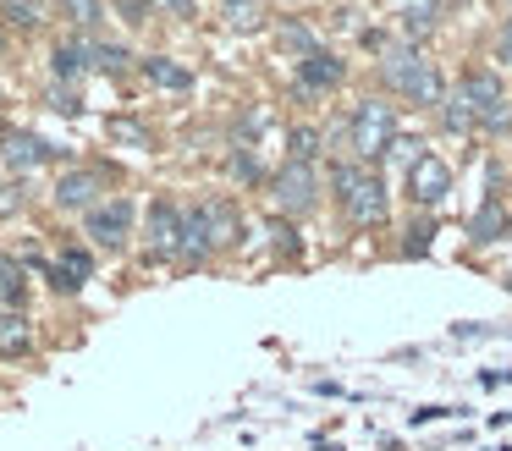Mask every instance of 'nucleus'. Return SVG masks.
Wrapping results in <instances>:
<instances>
[{"instance_id": "nucleus-7", "label": "nucleus", "mask_w": 512, "mask_h": 451, "mask_svg": "<svg viewBox=\"0 0 512 451\" xmlns=\"http://www.w3.org/2000/svg\"><path fill=\"white\" fill-rule=\"evenodd\" d=\"M149 253L155 259H182V209L171 198L149 204Z\"/></svg>"}, {"instance_id": "nucleus-31", "label": "nucleus", "mask_w": 512, "mask_h": 451, "mask_svg": "<svg viewBox=\"0 0 512 451\" xmlns=\"http://www.w3.org/2000/svg\"><path fill=\"white\" fill-rule=\"evenodd\" d=\"M144 6H149V0H122V17L138 28V22H144Z\"/></svg>"}, {"instance_id": "nucleus-12", "label": "nucleus", "mask_w": 512, "mask_h": 451, "mask_svg": "<svg viewBox=\"0 0 512 451\" xmlns=\"http://www.w3.org/2000/svg\"><path fill=\"white\" fill-rule=\"evenodd\" d=\"M0 160H6V171H34V165L50 160V143L34 138V132H6V143H0Z\"/></svg>"}, {"instance_id": "nucleus-9", "label": "nucleus", "mask_w": 512, "mask_h": 451, "mask_svg": "<svg viewBox=\"0 0 512 451\" xmlns=\"http://www.w3.org/2000/svg\"><path fill=\"white\" fill-rule=\"evenodd\" d=\"M100 193H105V176L89 171V165H83V171H67V176L56 182V204H61V209H83V215L100 204Z\"/></svg>"}, {"instance_id": "nucleus-21", "label": "nucleus", "mask_w": 512, "mask_h": 451, "mask_svg": "<svg viewBox=\"0 0 512 451\" xmlns=\"http://www.w3.org/2000/svg\"><path fill=\"white\" fill-rule=\"evenodd\" d=\"M61 11H67L72 22H78V28H100V0H61Z\"/></svg>"}, {"instance_id": "nucleus-24", "label": "nucleus", "mask_w": 512, "mask_h": 451, "mask_svg": "<svg viewBox=\"0 0 512 451\" xmlns=\"http://www.w3.org/2000/svg\"><path fill=\"white\" fill-rule=\"evenodd\" d=\"M281 39H287L298 55H314V39H309V28H303V22H281Z\"/></svg>"}, {"instance_id": "nucleus-8", "label": "nucleus", "mask_w": 512, "mask_h": 451, "mask_svg": "<svg viewBox=\"0 0 512 451\" xmlns=\"http://www.w3.org/2000/svg\"><path fill=\"white\" fill-rule=\"evenodd\" d=\"M193 215H199L210 248H232V242L243 237V215H237L232 198H204V204H193Z\"/></svg>"}, {"instance_id": "nucleus-2", "label": "nucleus", "mask_w": 512, "mask_h": 451, "mask_svg": "<svg viewBox=\"0 0 512 451\" xmlns=\"http://www.w3.org/2000/svg\"><path fill=\"white\" fill-rule=\"evenodd\" d=\"M380 77L402 94L424 99V105H441V77H435L430 61H419L413 44H380Z\"/></svg>"}, {"instance_id": "nucleus-4", "label": "nucleus", "mask_w": 512, "mask_h": 451, "mask_svg": "<svg viewBox=\"0 0 512 451\" xmlns=\"http://www.w3.org/2000/svg\"><path fill=\"white\" fill-rule=\"evenodd\" d=\"M457 99L479 116V127H490V132L507 127V88H501L496 72H468L463 83H457Z\"/></svg>"}, {"instance_id": "nucleus-19", "label": "nucleus", "mask_w": 512, "mask_h": 451, "mask_svg": "<svg viewBox=\"0 0 512 451\" xmlns=\"http://www.w3.org/2000/svg\"><path fill=\"white\" fill-rule=\"evenodd\" d=\"M111 138L127 143V149H155L149 127H144V121H133V116H116V121H111Z\"/></svg>"}, {"instance_id": "nucleus-25", "label": "nucleus", "mask_w": 512, "mask_h": 451, "mask_svg": "<svg viewBox=\"0 0 512 451\" xmlns=\"http://www.w3.org/2000/svg\"><path fill=\"white\" fill-rule=\"evenodd\" d=\"M17 209H23V187H17V182H0V220H12Z\"/></svg>"}, {"instance_id": "nucleus-6", "label": "nucleus", "mask_w": 512, "mask_h": 451, "mask_svg": "<svg viewBox=\"0 0 512 451\" xmlns=\"http://www.w3.org/2000/svg\"><path fill=\"white\" fill-rule=\"evenodd\" d=\"M83 231H89L100 248H122V242L133 237V204H127V198H105V204H94L89 215H83Z\"/></svg>"}, {"instance_id": "nucleus-35", "label": "nucleus", "mask_w": 512, "mask_h": 451, "mask_svg": "<svg viewBox=\"0 0 512 451\" xmlns=\"http://www.w3.org/2000/svg\"><path fill=\"white\" fill-rule=\"evenodd\" d=\"M0 44H6V39H0Z\"/></svg>"}, {"instance_id": "nucleus-1", "label": "nucleus", "mask_w": 512, "mask_h": 451, "mask_svg": "<svg viewBox=\"0 0 512 451\" xmlns=\"http://www.w3.org/2000/svg\"><path fill=\"white\" fill-rule=\"evenodd\" d=\"M331 187H336V204L353 226H380L386 220V182H380L375 165L364 160H342L331 171Z\"/></svg>"}, {"instance_id": "nucleus-32", "label": "nucleus", "mask_w": 512, "mask_h": 451, "mask_svg": "<svg viewBox=\"0 0 512 451\" xmlns=\"http://www.w3.org/2000/svg\"><path fill=\"white\" fill-rule=\"evenodd\" d=\"M501 61H512V17H507V28H501Z\"/></svg>"}, {"instance_id": "nucleus-34", "label": "nucleus", "mask_w": 512, "mask_h": 451, "mask_svg": "<svg viewBox=\"0 0 512 451\" xmlns=\"http://www.w3.org/2000/svg\"><path fill=\"white\" fill-rule=\"evenodd\" d=\"M23 6H39V0H23Z\"/></svg>"}, {"instance_id": "nucleus-27", "label": "nucleus", "mask_w": 512, "mask_h": 451, "mask_svg": "<svg viewBox=\"0 0 512 451\" xmlns=\"http://www.w3.org/2000/svg\"><path fill=\"white\" fill-rule=\"evenodd\" d=\"M232 176H243V182H254V176H259L254 149H237V154H232Z\"/></svg>"}, {"instance_id": "nucleus-10", "label": "nucleus", "mask_w": 512, "mask_h": 451, "mask_svg": "<svg viewBox=\"0 0 512 451\" xmlns=\"http://www.w3.org/2000/svg\"><path fill=\"white\" fill-rule=\"evenodd\" d=\"M408 182H413V204H441V198L452 193V171H446V160H435V154L413 160Z\"/></svg>"}, {"instance_id": "nucleus-3", "label": "nucleus", "mask_w": 512, "mask_h": 451, "mask_svg": "<svg viewBox=\"0 0 512 451\" xmlns=\"http://www.w3.org/2000/svg\"><path fill=\"white\" fill-rule=\"evenodd\" d=\"M347 143H353V154L364 165L375 160V154H386L391 143H397V105H386V99H364V105H353Z\"/></svg>"}, {"instance_id": "nucleus-16", "label": "nucleus", "mask_w": 512, "mask_h": 451, "mask_svg": "<svg viewBox=\"0 0 512 451\" xmlns=\"http://www.w3.org/2000/svg\"><path fill=\"white\" fill-rule=\"evenodd\" d=\"M50 66H56V77L61 83H72V77H83L94 66V55H89V39H67V44H56L50 50Z\"/></svg>"}, {"instance_id": "nucleus-18", "label": "nucleus", "mask_w": 512, "mask_h": 451, "mask_svg": "<svg viewBox=\"0 0 512 451\" xmlns=\"http://www.w3.org/2000/svg\"><path fill=\"white\" fill-rule=\"evenodd\" d=\"M210 237H204V226H199V215H193V209H188V215H182V259H193V264H199V259H210Z\"/></svg>"}, {"instance_id": "nucleus-26", "label": "nucleus", "mask_w": 512, "mask_h": 451, "mask_svg": "<svg viewBox=\"0 0 512 451\" xmlns=\"http://www.w3.org/2000/svg\"><path fill=\"white\" fill-rule=\"evenodd\" d=\"M6 22H17V28H34V22H39V6H23V0H6Z\"/></svg>"}, {"instance_id": "nucleus-15", "label": "nucleus", "mask_w": 512, "mask_h": 451, "mask_svg": "<svg viewBox=\"0 0 512 451\" xmlns=\"http://www.w3.org/2000/svg\"><path fill=\"white\" fill-rule=\"evenodd\" d=\"M144 77L155 88H166V94H188V88H193V72H188V66H177L171 55H144Z\"/></svg>"}, {"instance_id": "nucleus-20", "label": "nucleus", "mask_w": 512, "mask_h": 451, "mask_svg": "<svg viewBox=\"0 0 512 451\" xmlns=\"http://www.w3.org/2000/svg\"><path fill=\"white\" fill-rule=\"evenodd\" d=\"M287 154L309 165L314 154H320V132H314V127H292V132H287Z\"/></svg>"}, {"instance_id": "nucleus-23", "label": "nucleus", "mask_w": 512, "mask_h": 451, "mask_svg": "<svg viewBox=\"0 0 512 451\" xmlns=\"http://www.w3.org/2000/svg\"><path fill=\"white\" fill-rule=\"evenodd\" d=\"M441 105H446V127H452V132H468V127H479V116H474V110H468L463 105V99H441Z\"/></svg>"}, {"instance_id": "nucleus-11", "label": "nucleus", "mask_w": 512, "mask_h": 451, "mask_svg": "<svg viewBox=\"0 0 512 451\" xmlns=\"http://www.w3.org/2000/svg\"><path fill=\"white\" fill-rule=\"evenodd\" d=\"M342 77H347V66H342V55H331V50H314L298 61V83L309 88V94H331Z\"/></svg>"}, {"instance_id": "nucleus-5", "label": "nucleus", "mask_w": 512, "mask_h": 451, "mask_svg": "<svg viewBox=\"0 0 512 451\" xmlns=\"http://www.w3.org/2000/svg\"><path fill=\"white\" fill-rule=\"evenodd\" d=\"M270 198H276L281 215H309V209L320 204V182H314V171L303 160H287L270 176Z\"/></svg>"}, {"instance_id": "nucleus-29", "label": "nucleus", "mask_w": 512, "mask_h": 451, "mask_svg": "<svg viewBox=\"0 0 512 451\" xmlns=\"http://www.w3.org/2000/svg\"><path fill=\"white\" fill-rule=\"evenodd\" d=\"M50 110H61V116H78V94H72V88H56V94H50Z\"/></svg>"}, {"instance_id": "nucleus-22", "label": "nucleus", "mask_w": 512, "mask_h": 451, "mask_svg": "<svg viewBox=\"0 0 512 451\" xmlns=\"http://www.w3.org/2000/svg\"><path fill=\"white\" fill-rule=\"evenodd\" d=\"M89 55H94V66H105V72H122V66L133 61L122 44H89Z\"/></svg>"}, {"instance_id": "nucleus-13", "label": "nucleus", "mask_w": 512, "mask_h": 451, "mask_svg": "<svg viewBox=\"0 0 512 451\" xmlns=\"http://www.w3.org/2000/svg\"><path fill=\"white\" fill-rule=\"evenodd\" d=\"M34 347V325L23 308H0V358H28Z\"/></svg>"}, {"instance_id": "nucleus-28", "label": "nucleus", "mask_w": 512, "mask_h": 451, "mask_svg": "<svg viewBox=\"0 0 512 451\" xmlns=\"http://www.w3.org/2000/svg\"><path fill=\"white\" fill-rule=\"evenodd\" d=\"M270 237H276V248H281V253H292V248H298V231H292L287 220H270Z\"/></svg>"}, {"instance_id": "nucleus-30", "label": "nucleus", "mask_w": 512, "mask_h": 451, "mask_svg": "<svg viewBox=\"0 0 512 451\" xmlns=\"http://www.w3.org/2000/svg\"><path fill=\"white\" fill-rule=\"evenodd\" d=\"M149 6L171 11V17H193V0H149Z\"/></svg>"}, {"instance_id": "nucleus-33", "label": "nucleus", "mask_w": 512, "mask_h": 451, "mask_svg": "<svg viewBox=\"0 0 512 451\" xmlns=\"http://www.w3.org/2000/svg\"><path fill=\"white\" fill-rule=\"evenodd\" d=\"M226 11H254V0H226Z\"/></svg>"}, {"instance_id": "nucleus-17", "label": "nucleus", "mask_w": 512, "mask_h": 451, "mask_svg": "<svg viewBox=\"0 0 512 451\" xmlns=\"http://www.w3.org/2000/svg\"><path fill=\"white\" fill-rule=\"evenodd\" d=\"M501 231H507V209H501L496 198H490V204L479 209L474 220H468V237H474V242H496Z\"/></svg>"}, {"instance_id": "nucleus-14", "label": "nucleus", "mask_w": 512, "mask_h": 451, "mask_svg": "<svg viewBox=\"0 0 512 451\" xmlns=\"http://www.w3.org/2000/svg\"><path fill=\"white\" fill-rule=\"evenodd\" d=\"M89 275H94V259L83 248H67L56 264H50V286H56V292H78Z\"/></svg>"}]
</instances>
